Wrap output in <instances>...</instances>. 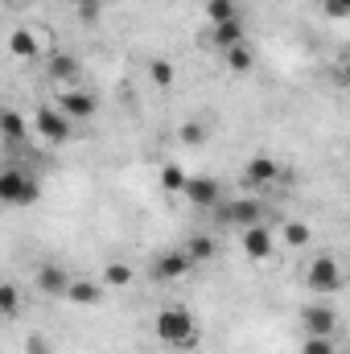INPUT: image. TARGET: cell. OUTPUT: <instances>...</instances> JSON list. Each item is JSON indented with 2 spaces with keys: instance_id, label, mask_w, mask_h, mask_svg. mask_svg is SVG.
I'll return each instance as SVG.
<instances>
[{
  "instance_id": "obj_4",
  "label": "cell",
  "mask_w": 350,
  "mask_h": 354,
  "mask_svg": "<svg viewBox=\"0 0 350 354\" xmlns=\"http://www.w3.org/2000/svg\"><path fill=\"white\" fill-rule=\"evenodd\" d=\"M75 120H66L58 107H37V115H33V128H37V136L46 140V145H66L71 140V128Z\"/></svg>"
},
{
  "instance_id": "obj_12",
  "label": "cell",
  "mask_w": 350,
  "mask_h": 354,
  "mask_svg": "<svg viewBox=\"0 0 350 354\" xmlns=\"http://www.w3.org/2000/svg\"><path fill=\"white\" fill-rule=\"evenodd\" d=\"M243 181L248 185H272V181H280V165L272 161V157H252L248 165H243Z\"/></svg>"
},
{
  "instance_id": "obj_26",
  "label": "cell",
  "mask_w": 350,
  "mask_h": 354,
  "mask_svg": "<svg viewBox=\"0 0 350 354\" xmlns=\"http://www.w3.org/2000/svg\"><path fill=\"white\" fill-rule=\"evenodd\" d=\"M161 185H165L169 194H181V185H185V169H181V165H174V161H169V165L161 169Z\"/></svg>"
},
{
  "instance_id": "obj_9",
  "label": "cell",
  "mask_w": 350,
  "mask_h": 354,
  "mask_svg": "<svg viewBox=\"0 0 350 354\" xmlns=\"http://www.w3.org/2000/svg\"><path fill=\"white\" fill-rule=\"evenodd\" d=\"M190 256L185 252H165V256H157L153 260V280H161V284H174L181 276H190Z\"/></svg>"
},
{
  "instance_id": "obj_25",
  "label": "cell",
  "mask_w": 350,
  "mask_h": 354,
  "mask_svg": "<svg viewBox=\"0 0 350 354\" xmlns=\"http://www.w3.org/2000/svg\"><path fill=\"white\" fill-rule=\"evenodd\" d=\"M280 235H284V243H288V248H305V243L313 239V231H309L305 223H284V231H280Z\"/></svg>"
},
{
  "instance_id": "obj_2",
  "label": "cell",
  "mask_w": 350,
  "mask_h": 354,
  "mask_svg": "<svg viewBox=\"0 0 350 354\" xmlns=\"http://www.w3.org/2000/svg\"><path fill=\"white\" fill-rule=\"evenodd\" d=\"M42 198V181L29 174V169H0V206H17V210H25V206H33Z\"/></svg>"
},
{
  "instance_id": "obj_3",
  "label": "cell",
  "mask_w": 350,
  "mask_h": 354,
  "mask_svg": "<svg viewBox=\"0 0 350 354\" xmlns=\"http://www.w3.org/2000/svg\"><path fill=\"white\" fill-rule=\"evenodd\" d=\"M181 194H185V202L198 206V210H214V206L223 202V185H219V177H210V174H185Z\"/></svg>"
},
{
  "instance_id": "obj_6",
  "label": "cell",
  "mask_w": 350,
  "mask_h": 354,
  "mask_svg": "<svg viewBox=\"0 0 350 354\" xmlns=\"http://www.w3.org/2000/svg\"><path fill=\"white\" fill-rule=\"evenodd\" d=\"M58 111H62L66 120H91V115L99 111V99L83 87H71V91L58 95Z\"/></svg>"
},
{
  "instance_id": "obj_13",
  "label": "cell",
  "mask_w": 350,
  "mask_h": 354,
  "mask_svg": "<svg viewBox=\"0 0 350 354\" xmlns=\"http://www.w3.org/2000/svg\"><path fill=\"white\" fill-rule=\"evenodd\" d=\"M0 136H4V145H25V140H29L25 115L12 111V107H0Z\"/></svg>"
},
{
  "instance_id": "obj_18",
  "label": "cell",
  "mask_w": 350,
  "mask_h": 354,
  "mask_svg": "<svg viewBox=\"0 0 350 354\" xmlns=\"http://www.w3.org/2000/svg\"><path fill=\"white\" fill-rule=\"evenodd\" d=\"M99 284L103 288H128L132 284V268L124 264V260H111V264L99 272Z\"/></svg>"
},
{
  "instance_id": "obj_30",
  "label": "cell",
  "mask_w": 350,
  "mask_h": 354,
  "mask_svg": "<svg viewBox=\"0 0 350 354\" xmlns=\"http://www.w3.org/2000/svg\"><path fill=\"white\" fill-rule=\"evenodd\" d=\"M75 4H79V17L83 21H95L99 17V0H75Z\"/></svg>"
},
{
  "instance_id": "obj_21",
  "label": "cell",
  "mask_w": 350,
  "mask_h": 354,
  "mask_svg": "<svg viewBox=\"0 0 350 354\" xmlns=\"http://www.w3.org/2000/svg\"><path fill=\"white\" fill-rule=\"evenodd\" d=\"M206 17H210V25L235 21V17H239V4H235V0H206Z\"/></svg>"
},
{
  "instance_id": "obj_20",
  "label": "cell",
  "mask_w": 350,
  "mask_h": 354,
  "mask_svg": "<svg viewBox=\"0 0 350 354\" xmlns=\"http://www.w3.org/2000/svg\"><path fill=\"white\" fill-rule=\"evenodd\" d=\"M214 252H219L214 235H194V239L185 243V256H190V264H206V260H210Z\"/></svg>"
},
{
  "instance_id": "obj_24",
  "label": "cell",
  "mask_w": 350,
  "mask_h": 354,
  "mask_svg": "<svg viewBox=\"0 0 350 354\" xmlns=\"http://www.w3.org/2000/svg\"><path fill=\"white\" fill-rule=\"evenodd\" d=\"M177 140H181V145H190V149H198V145L206 140V124H198V120H185V124L177 128Z\"/></svg>"
},
{
  "instance_id": "obj_29",
  "label": "cell",
  "mask_w": 350,
  "mask_h": 354,
  "mask_svg": "<svg viewBox=\"0 0 350 354\" xmlns=\"http://www.w3.org/2000/svg\"><path fill=\"white\" fill-rule=\"evenodd\" d=\"M322 8H326V17H334V21H342L350 12V0H322Z\"/></svg>"
},
{
  "instance_id": "obj_27",
  "label": "cell",
  "mask_w": 350,
  "mask_h": 354,
  "mask_svg": "<svg viewBox=\"0 0 350 354\" xmlns=\"http://www.w3.org/2000/svg\"><path fill=\"white\" fill-rule=\"evenodd\" d=\"M301 354H338V351H334V338H305Z\"/></svg>"
},
{
  "instance_id": "obj_1",
  "label": "cell",
  "mask_w": 350,
  "mask_h": 354,
  "mask_svg": "<svg viewBox=\"0 0 350 354\" xmlns=\"http://www.w3.org/2000/svg\"><path fill=\"white\" fill-rule=\"evenodd\" d=\"M153 334L165 342V346H177V351H190L198 342V326H194V313L181 309V305H165L153 322Z\"/></svg>"
},
{
  "instance_id": "obj_28",
  "label": "cell",
  "mask_w": 350,
  "mask_h": 354,
  "mask_svg": "<svg viewBox=\"0 0 350 354\" xmlns=\"http://www.w3.org/2000/svg\"><path fill=\"white\" fill-rule=\"evenodd\" d=\"M25 354H54V346H50L42 334H29V338H25Z\"/></svg>"
},
{
  "instance_id": "obj_15",
  "label": "cell",
  "mask_w": 350,
  "mask_h": 354,
  "mask_svg": "<svg viewBox=\"0 0 350 354\" xmlns=\"http://www.w3.org/2000/svg\"><path fill=\"white\" fill-rule=\"evenodd\" d=\"M66 284H71V272H66V268H58V264H42L37 268V288H42L46 297H62Z\"/></svg>"
},
{
  "instance_id": "obj_11",
  "label": "cell",
  "mask_w": 350,
  "mask_h": 354,
  "mask_svg": "<svg viewBox=\"0 0 350 354\" xmlns=\"http://www.w3.org/2000/svg\"><path fill=\"white\" fill-rule=\"evenodd\" d=\"M272 248H276V239H272V231L256 223V227H243V252L252 256V260H268L272 256Z\"/></svg>"
},
{
  "instance_id": "obj_8",
  "label": "cell",
  "mask_w": 350,
  "mask_h": 354,
  "mask_svg": "<svg viewBox=\"0 0 350 354\" xmlns=\"http://www.w3.org/2000/svg\"><path fill=\"white\" fill-rule=\"evenodd\" d=\"M219 214H223V223H235V227H256L264 214V206L256 198H235V202H227V206H219Z\"/></svg>"
},
{
  "instance_id": "obj_7",
  "label": "cell",
  "mask_w": 350,
  "mask_h": 354,
  "mask_svg": "<svg viewBox=\"0 0 350 354\" xmlns=\"http://www.w3.org/2000/svg\"><path fill=\"white\" fill-rule=\"evenodd\" d=\"M301 326H305L309 338H334V334H338V313H334L330 305H309V309L301 313Z\"/></svg>"
},
{
  "instance_id": "obj_16",
  "label": "cell",
  "mask_w": 350,
  "mask_h": 354,
  "mask_svg": "<svg viewBox=\"0 0 350 354\" xmlns=\"http://www.w3.org/2000/svg\"><path fill=\"white\" fill-rule=\"evenodd\" d=\"M37 50H42V41H37L33 29H12L8 33V54L12 58H37Z\"/></svg>"
},
{
  "instance_id": "obj_5",
  "label": "cell",
  "mask_w": 350,
  "mask_h": 354,
  "mask_svg": "<svg viewBox=\"0 0 350 354\" xmlns=\"http://www.w3.org/2000/svg\"><path fill=\"white\" fill-rule=\"evenodd\" d=\"M309 288L313 292H338L342 288V268H338V260L334 256H317L313 264H309Z\"/></svg>"
},
{
  "instance_id": "obj_10",
  "label": "cell",
  "mask_w": 350,
  "mask_h": 354,
  "mask_svg": "<svg viewBox=\"0 0 350 354\" xmlns=\"http://www.w3.org/2000/svg\"><path fill=\"white\" fill-rule=\"evenodd\" d=\"M46 75H50L54 83H66V87H75L83 71H79V58H75V54H62V50H54V54H50V62H46Z\"/></svg>"
},
{
  "instance_id": "obj_32",
  "label": "cell",
  "mask_w": 350,
  "mask_h": 354,
  "mask_svg": "<svg viewBox=\"0 0 350 354\" xmlns=\"http://www.w3.org/2000/svg\"><path fill=\"white\" fill-rule=\"evenodd\" d=\"M317 4H322V0H317Z\"/></svg>"
},
{
  "instance_id": "obj_19",
  "label": "cell",
  "mask_w": 350,
  "mask_h": 354,
  "mask_svg": "<svg viewBox=\"0 0 350 354\" xmlns=\"http://www.w3.org/2000/svg\"><path fill=\"white\" fill-rule=\"evenodd\" d=\"M227 54V66L235 71V75H248L252 66H256V50L248 46V41H239V46H231V50H223Z\"/></svg>"
},
{
  "instance_id": "obj_31",
  "label": "cell",
  "mask_w": 350,
  "mask_h": 354,
  "mask_svg": "<svg viewBox=\"0 0 350 354\" xmlns=\"http://www.w3.org/2000/svg\"><path fill=\"white\" fill-rule=\"evenodd\" d=\"M17 4H37V0H17Z\"/></svg>"
},
{
  "instance_id": "obj_23",
  "label": "cell",
  "mask_w": 350,
  "mask_h": 354,
  "mask_svg": "<svg viewBox=\"0 0 350 354\" xmlns=\"http://www.w3.org/2000/svg\"><path fill=\"white\" fill-rule=\"evenodd\" d=\"M21 313V288L17 284H0V317H17Z\"/></svg>"
},
{
  "instance_id": "obj_17",
  "label": "cell",
  "mask_w": 350,
  "mask_h": 354,
  "mask_svg": "<svg viewBox=\"0 0 350 354\" xmlns=\"http://www.w3.org/2000/svg\"><path fill=\"white\" fill-rule=\"evenodd\" d=\"M210 41H214L219 50H231V46H239V41H248V37H243V21L235 17V21H223V25H214V33H210Z\"/></svg>"
},
{
  "instance_id": "obj_22",
  "label": "cell",
  "mask_w": 350,
  "mask_h": 354,
  "mask_svg": "<svg viewBox=\"0 0 350 354\" xmlns=\"http://www.w3.org/2000/svg\"><path fill=\"white\" fill-rule=\"evenodd\" d=\"M149 79H153L157 87H174V79H177L174 62H169V58H149Z\"/></svg>"
},
{
  "instance_id": "obj_14",
  "label": "cell",
  "mask_w": 350,
  "mask_h": 354,
  "mask_svg": "<svg viewBox=\"0 0 350 354\" xmlns=\"http://www.w3.org/2000/svg\"><path fill=\"white\" fill-rule=\"evenodd\" d=\"M71 305H99V297H103V284L99 280H79V276H71V284H66V292H62Z\"/></svg>"
}]
</instances>
